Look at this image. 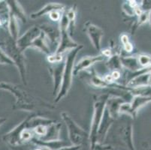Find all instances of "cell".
<instances>
[{
    "instance_id": "cell-1",
    "label": "cell",
    "mask_w": 151,
    "mask_h": 150,
    "mask_svg": "<svg viewBox=\"0 0 151 150\" xmlns=\"http://www.w3.org/2000/svg\"><path fill=\"white\" fill-rule=\"evenodd\" d=\"M0 89L8 91L14 96L16 98V102L13 109L16 111L38 113L44 110L51 111L55 108L54 106L50 103L47 102L40 98L35 97L29 94L27 91L21 89L17 85L6 82H1Z\"/></svg>"
},
{
    "instance_id": "cell-32",
    "label": "cell",
    "mask_w": 151,
    "mask_h": 150,
    "mask_svg": "<svg viewBox=\"0 0 151 150\" xmlns=\"http://www.w3.org/2000/svg\"><path fill=\"white\" fill-rule=\"evenodd\" d=\"M59 150H82V146L70 145L60 149Z\"/></svg>"
},
{
    "instance_id": "cell-19",
    "label": "cell",
    "mask_w": 151,
    "mask_h": 150,
    "mask_svg": "<svg viewBox=\"0 0 151 150\" xmlns=\"http://www.w3.org/2000/svg\"><path fill=\"white\" fill-rule=\"evenodd\" d=\"M122 65L123 68L128 70V72L134 73L142 69V67L139 64L137 55L134 56H120Z\"/></svg>"
},
{
    "instance_id": "cell-35",
    "label": "cell",
    "mask_w": 151,
    "mask_h": 150,
    "mask_svg": "<svg viewBox=\"0 0 151 150\" xmlns=\"http://www.w3.org/2000/svg\"><path fill=\"white\" fill-rule=\"evenodd\" d=\"M35 150H50V149H47L43 146H37Z\"/></svg>"
},
{
    "instance_id": "cell-17",
    "label": "cell",
    "mask_w": 151,
    "mask_h": 150,
    "mask_svg": "<svg viewBox=\"0 0 151 150\" xmlns=\"http://www.w3.org/2000/svg\"><path fill=\"white\" fill-rule=\"evenodd\" d=\"M65 9V5L61 3H57V2H50V3L47 4L46 5L42 8L40 10L38 11L34 12L30 15V17L32 20H35L39 17L45 16V14L51 13L52 11H64Z\"/></svg>"
},
{
    "instance_id": "cell-20",
    "label": "cell",
    "mask_w": 151,
    "mask_h": 150,
    "mask_svg": "<svg viewBox=\"0 0 151 150\" xmlns=\"http://www.w3.org/2000/svg\"><path fill=\"white\" fill-rule=\"evenodd\" d=\"M6 4L8 5L9 11L10 13L14 15L17 18V20H20L23 23H27V14L20 2L15 1V0H11V1H6Z\"/></svg>"
},
{
    "instance_id": "cell-6",
    "label": "cell",
    "mask_w": 151,
    "mask_h": 150,
    "mask_svg": "<svg viewBox=\"0 0 151 150\" xmlns=\"http://www.w3.org/2000/svg\"><path fill=\"white\" fill-rule=\"evenodd\" d=\"M59 23H60L59 27H60V40L58 47L55 53L63 55L65 52L75 49L80 44L74 41L71 37V34L69 32V20H68V17L65 13V10L63 12L61 20H60Z\"/></svg>"
},
{
    "instance_id": "cell-30",
    "label": "cell",
    "mask_w": 151,
    "mask_h": 150,
    "mask_svg": "<svg viewBox=\"0 0 151 150\" xmlns=\"http://www.w3.org/2000/svg\"><path fill=\"white\" fill-rule=\"evenodd\" d=\"M47 61L51 64H55L63 61V55L58 53H53L52 54L47 56Z\"/></svg>"
},
{
    "instance_id": "cell-34",
    "label": "cell",
    "mask_w": 151,
    "mask_h": 150,
    "mask_svg": "<svg viewBox=\"0 0 151 150\" xmlns=\"http://www.w3.org/2000/svg\"><path fill=\"white\" fill-rule=\"evenodd\" d=\"M5 122H6V119H5V118L0 117V126H2V125H3Z\"/></svg>"
},
{
    "instance_id": "cell-14",
    "label": "cell",
    "mask_w": 151,
    "mask_h": 150,
    "mask_svg": "<svg viewBox=\"0 0 151 150\" xmlns=\"http://www.w3.org/2000/svg\"><path fill=\"white\" fill-rule=\"evenodd\" d=\"M119 138L121 143L129 150H136L133 142V126L132 123H129L120 128L118 133Z\"/></svg>"
},
{
    "instance_id": "cell-23",
    "label": "cell",
    "mask_w": 151,
    "mask_h": 150,
    "mask_svg": "<svg viewBox=\"0 0 151 150\" xmlns=\"http://www.w3.org/2000/svg\"><path fill=\"white\" fill-rule=\"evenodd\" d=\"M8 29H9V34L12 39L14 41H17L19 38V32H20V29H19L18 20L16 17L12 13L9 11V17H8Z\"/></svg>"
},
{
    "instance_id": "cell-37",
    "label": "cell",
    "mask_w": 151,
    "mask_h": 150,
    "mask_svg": "<svg viewBox=\"0 0 151 150\" xmlns=\"http://www.w3.org/2000/svg\"><path fill=\"white\" fill-rule=\"evenodd\" d=\"M2 14H7V13H2ZM2 25V20H1V18H0V27Z\"/></svg>"
},
{
    "instance_id": "cell-18",
    "label": "cell",
    "mask_w": 151,
    "mask_h": 150,
    "mask_svg": "<svg viewBox=\"0 0 151 150\" xmlns=\"http://www.w3.org/2000/svg\"><path fill=\"white\" fill-rule=\"evenodd\" d=\"M31 143L36 146H43L50 150H59L60 149L63 148V147L71 145L70 143H67L66 141L63 140H52V141H42V140H38L35 137L32 139Z\"/></svg>"
},
{
    "instance_id": "cell-10",
    "label": "cell",
    "mask_w": 151,
    "mask_h": 150,
    "mask_svg": "<svg viewBox=\"0 0 151 150\" xmlns=\"http://www.w3.org/2000/svg\"><path fill=\"white\" fill-rule=\"evenodd\" d=\"M42 30L40 29L39 27L34 26L31 27L29 29L27 30L22 36H20L18 39L16 41L17 47L22 52H24L27 49L30 48L31 44L32 41L40 35Z\"/></svg>"
},
{
    "instance_id": "cell-22",
    "label": "cell",
    "mask_w": 151,
    "mask_h": 150,
    "mask_svg": "<svg viewBox=\"0 0 151 150\" xmlns=\"http://www.w3.org/2000/svg\"><path fill=\"white\" fill-rule=\"evenodd\" d=\"M62 124L59 122H53L48 126L47 133L45 137L41 139L42 141H52V140H60V131H61ZM39 140V139H38Z\"/></svg>"
},
{
    "instance_id": "cell-3",
    "label": "cell",
    "mask_w": 151,
    "mask_h": 150,
    "mask_svg": "<svg viewBox=\"0 0 151 150\" xmlns=\"http://www.w3.org/2000/svg\"><path fill=\"white\" fill-rule=\"evenodd\" d=\"M109 97L110 94H103L94 97L93 113L90 125V131L89 133L88 141L90 142V146L98 143L99 128L105 113L107 100Z\"/></svg>"
},
{
    "instance_id": "cell-38",
    "label": "cell",
    "mask_w": 151,
    "mask_h": 150,
    "mask_svg": "<svg viewBox=\"0 0 151 150\" xmlns=\"http://www.w3.org/2000/svg\"><path fill=\"white\" fill-rule=\"evenodd\" d=\"M113 150H118V149H114H114Z\"/></svg>"
},
{
    "instance_id": "cell-16",
    "label": "cell",
    "mask_w": 151,
    "mask_h": 150,
    "mask_svg": "<svg viewBox=\"0 0 151 150\" xmlns=\"http://www.w3.org/2000/svg\"><path fill=\"white\" fill-rule=\"evenodd\" d=\"M114 121V119H113L111 117L109 113H108V111L105 108V113H104V116H103L102 120H101L99 128L98 143L103 144V142L105 141L108 131H109L111 126H112Z\"/></svg>"
},
{
    "instance_id": "cell-11",
    "label": "cell",
    "mask_w": 151,
    "mask_h": 150,
    "mask_svg": "<svg viewBox=\"0 0 151 150\" xmlns=\"http://www.w3.org/2000/svg\"><path fill=\"white\" fill-rule=\"evenodd\" d=\"M64 68H65V62L63 61L52 64V65L50 67V72L53 78V95L57 96L60 90Z\"/></svg>"
},
{
    "instance_id": "cell-29",
    "label": "cell",
    "mask_w": 151,
    "mask_h": 150,
    "mask_svg": "<svg viewBox=\"0 0 151 150\" xmlns=\"http://www.w3.org/2000/svg\"><path fill=\"white\" fill-rule=\"evenodd\" d=\"M114 147L111 145H106V144L96 143L93 146H90L89 150H113Z\"/></svg>"
},
{
    "instance_id": "cell-7",
    "label": "cell",
    "mask_w": 151,
    "mask_h": 150,
    "mask_svg": "<svg viewBox=\"0 0 151 150\" xmlns=\"http://www.w3.org/2000/svg\"><path fill=\"white\" fill-rule=\"evenodd\" d=\"M151 102V97L136 95L133 96L130 102H124L120 107V114H126L134 119L141 108Z\"/></svg>"
},
{
    "instance_id": "cell-2",
    "label": "cell",
    "mask_w": 151,
    "mask_h": 150,
    "mask_svg": "<svg viewBox=\"0 0 151 150\" xmlns=\"http://www.w3.org/2000/svg\"><path fill=\"white\" fill-rule=\"evenodd\" d=\"M83 45L80 44L78 47L72 49L68 52L65 60V68L63 71V81L60 90L58 95L56 96L55 103H58L63 98L68 95L72 84V79L74 76V68H75V62L78 53L81 50L83 49Z\"/></svg>"
},
{
    "instance_id": "cell-26",
    "label": "cell",
    "mask_w": 151,
    "mask_h": 150,
    "mask_svg": "<svg viewBox=\"0 0 151 150\" xmlns=\"http://www.w3.org/2000/svg\"><path fill=\"white\" fill-rule=\"evenodd\" d=\"M139 64L143 68H147L151 66V55L145 54V53H141L137 55Z\"/></svg>"
},
{
    "instance_id": "cell-36",
    "label": "cell",
    "mask_w": 151,
    "mask_h": 150,
    "mask_svg": "<svg viewBox=\"0 0 151 150\" xmlns=\"http://www.w3.org/2000/svg\"><path fill=\"white\" fill-rule=\"evenodd\" d=\"M149 23H150V27H151V10L150 11V12H149Z\"/></svg>"
},
{
    "instance_id": "cell-24",
    "label": "cell",
    "mask_w": 151,
    "mask_h": 150,
    "mask_svg": "<svg viewBox=\"0 0 151 150\" xmlns=\"http://www.w3.org/2000/svg\"><path fill=\"white\" fill-rule=\"evenodd\" d=\"M120 56H121L120 53H117L108 58V61L105 63V65L111 71H121V70L123 68L121 60H120Z\"/></svg>"
},
{
    "instance_id": "cell-28",
    "label": "cell",
    "mask_w": 151,
    "mask_h": 150,
    "mask_svg": "<svg viewBox=\"0 0 151 150\" xmlns=\"http://www.w3.org/2000/svg\"><path fill=\"white\" fill-rule=\"evenodd\" d=\"M0 65H14V62L11 60L9 56L3 51L0 47Z\"/></svg>"
},
{
    "instance_id": "cell-25",
    "label": "cell",
    "mask_w": 151,
    "mask_h": 150,
    "mask_svg": "<svg viewBox=\"0 0 151 150\" xmlns=\"http://www.w3.org/2000/svg\"><path fill=\"white\" fill-rule=\"evenodd\" d=\"M68 19L69 20V32L70 34L73 32L74 29L75 27V23H76V15H77V6L73 5L68 10H65Z\"/></svg>"
},
{
    "instance_id": "cell-33",
    "label": "cell",
    "mask_w": 151,
    "mask_h": 150,
    "mask_svg": "<svg viewBox=\"0 0 151 150\" xmlns=\"http://www.w3.org/2000/svg\"><path fill=\"white\" fill-rule=\"evenodd\" d=\"M111 78H113L114 81H116L120 79V78H121V72L119 71H111Z\"/></svg>"
},
{
    "instance_id": "cell-5",
    "label": "cell",
    "mask_w": 151,
    "mask_h": 150,
    "mask_svg": "<svg viewBox=\"0 0 151 150\" xmlns=\"http://www.w3.org/2000/svg\"><path fill=\"white\" fill-rule=\"evenodd\" d=\"M61 118L66 126L68 139L71 145L82 146L86 140H89L88 132L78 125L68 113H62Z\"/></svg>"
},
{
    "instance_id": "cell-8",
    "label": "cell",
    "mask_w": 151,
    "mask_h": 150,
    "mask_svg": "<svg viewBox=\"0 0 151 150\" xmlns=\"http://www.w3.org/2000/svg\"><path fill=\"white\" fill-rule=\"evenodd\" d=\"M30 116L31 115L28 116L12 131L6 133L2 137V140L11 146L18 147L22 146L21 141H20V134H21L22 131L25 128H29V121Z\"/></svg>"
},
{
    "instance_id": "cell-31",
    "label": "cell",
    "mask_w": 151,
    "mask_h": 150,
    "mask_svg": "<svg viewBox=\"0 0 151 150\" xmlns=\"http://www.w3.org/2000/svg\"><path fill=\"white\" fill-rule=\"evenodd\" d=\"M64 11H52L51 13L49 14V17H50V20H53V21L60 22Z\"/></svg>"
},
{
    "instance_id": "cell-27",
    "label": "cell",
    "mask_w": 151,
    "mask_h": 150,
    "mask_svg": "<svg viewBox=\"0 0 151 150\" xmlns=\"http://www.w3.org/2000/svg\"><path fill=\"white\" fill-rule=\"evenodd\" d=\"M120 40H121L122 44H123V49L127 53H132L133 51V45L130 42L129 39V36L125 33H123L121 35H120Z\"/></svg>"
},
{
    "instance_id": "cell-9",
    "label": "cell",
    "mask_w": 151,
    "mask_h": 150,
    "mask_svg": "<svg viewBox=\"0 0 151 150\" xmlns=\"http://www.w3.org/2000/svg\"><path fill=\"white\" fill-rule=\"evenodd\" d=\"M85 32L88 35L92 44L97 51H101V39L104 35V31L101 28L97 27L96 25L90 23V21L86 22L84 25Z\"/></svg>"
},
{
    "instance_id": "cell-12",
    "label": "cell",
    "mask_w": 151,
    "mask_h": 150,
    "mask_svg": "<svg viewBox=\"0 0 151 150\" xmlns=\"http://www.w3.org/2000/svg\"><path fill=\"white\" fill-rule=\"evenodd\" d=\"M104 60H105V56L101 54L94 56H85L82 58L75 65L74 76H76L82 71H84L85 70L90 68L92 65L96 63L103 61Z\"/></svg>"
},
{
    "instance_id": "cell-21",
    "label": "cell",
    "mask_w": 151,
    "mask_h": 150,
    "mask_svg": "<svg viewBox=\"0 0 151 150\" xmlns=\"http://www.w3.org/2000/svg\"><path fill=\"white\" fill-rule=\"evenodd\" d=\"M86 80H88L90 84L97 88H113L116 83L111 85L105 82L104 78L99 76L94 70H92L86 74Z\"/></svg>"
},
{
    "instance_id": "cell-15",
    "label": "cell",
    "mask_w": 151,
    "mask_h": 150,
    "mask_svg": "<svg viewBox=\"0 0 151 150\" xmlns=\"http://www.w3.org/2000/svg\"><path fill=\"white\" fill-rule=\"evenodd\" d=\"M124 102H126L125 99L119 96L113 95L108 98L106 102V109L112 119L116 120L119 118L120 116V107Z\"/></svg>"
},
{
    "instance_id": "cell-13",
    "label": "cell",
    "mask_w": 151,
    "mask_h": 150,
    "mask_svg": "<svg viewBox=\"0 0 151 150\" xmlns=\"http://www.w3.org/2000/svg\"><path fill=\"white\" fill-rule=\"evenodd\" d=\"M39 28L45 34L49 44L52 46L56 45L57 49L60 40V27H56L50 23H44L39 26Z\"/></svg>"
},
{
    "instance_id": "cell-4",
    "label": "cell",
    "mask_w": 151,
    "mask_h": 150,
    "mask_svg": "<svg viewBox=\"0 0 151 150\" xmlns=\"http://www.w3.org/2000/svg\"><path fill=\"white\" fill-rule=\"evenodd\" d=\"M0 47L3 50L11 60L14 62V65L17 67L20 73V78L23 81V84L27 85V64H26V58L23 52H22L17 47L16 41L10 38L0 45Z\"/></svg>"
}]
</instances>
